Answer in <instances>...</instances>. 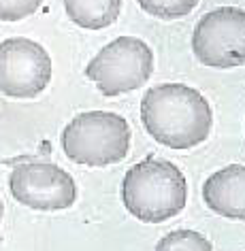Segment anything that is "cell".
<instances>
[{"instance_id": "1", "label": "cell", "mask_w": 245, "mask_h": 251, "mask_svg": "<svg viewBox=\"0 0 245 251\" xmlns=\"http://www.w3.org/2000/svg\"><path fill=\"white\" fill-rule=\"evenodd\" d=\"M141 122L156 143L171 149H192L209 139L213 111L198 90L184 83H162L145 92Z\"/></svg>"}, {"instance_id": "2", "label": "cell", "mask_w": 245, "mask_h": 251, "mask_svg": "<svg viewBox=\"0 0 245 251\" xmlns=\"http://www.w3.org/2000/svg\"><path fill=\"white\" fill-rule=\"evenodd\" d=\"M122 202L141 222L162 224L186 209L188 181L173 162L149 155L124 175Z\"/></svg>"}, {"instance_id": "3", "label": "cell", "mask_w": 245, "mask_h": 251, "mask_svg": "<svg viewBox=\"0 0 245 251\" xmlns=\"http://www.w3.org/2000/svg\"><path fill=\"white\" fill-rule=\"evenodd\" d=\"M60 143L75 164L111 166L128 155L130 126L113 111H85L68 122Z\"/></svg>"}, {"instance_id": "4", "label": "cell", "mask_w": 245, "mask_h": 251, "mask_svg": "<svg viewBox=\"0 0 245 251\" xmlns=\"http://www.w3.org/2000/svg\"><path fill=\"white\" fill-rule=\"evenodd\" d=\"M154 73V51L136 36H119L105 45L85 66L103 96H119L143 87Z\"/></svg>"}, {"instance_id": "5", "label": "cell", "mask_w": 245, "mask_h": 251, "mask_svg": "<svg viewBox=\"0 0 245 251\" xmlns=\"http://www.w3.org/2000/svg\"><path fill=\"white\" fill-rule=\"evenodd\" d=\"M196 60L211 68H237L245 64V11L218 7L198 20L192 32Z\"/></svg>"}, {"instance_id": "6", "label": "cell", "mask_w": 245, "mask_h": 251, "mask_svg": "<svg viewBox=\"0 0 245 251\" xmlns=\"http://www.w3.org/2000/svg\"><path fill=\"white\" fill-rule=\"evenodd\" d=\"M52 58L39 43L13 36L0 43V94L36 98L52 81Z\"/></svg>"}, {"instance_id": "7", "label": "cell", "mask_w": 245, "mask_h": 251, "mask_svg": "<svg viewBox=\"0 0 245 251\" xmlns=\"http://www.w3.org/2000/svg\"><path fill=\"white\" fill-rule=\"evenodd\" d=\"M9 187L17 202L34 211H64L77 200L75 179L52 162L15 164Z\"/></svg>"}, {"instance_id": "8", "label": "cell", "mask_w": 245, "mask_h": 251, "mask_svg": "<svg viewBox=\"0 0 245 251\" xmlns=\"http://www.w3.org/2000/svg\"><path fill=\"white\" fill-rule=\"evenodd\" d=\"M203 200L216 215L245 222V166L230 164L207 177Z\"/></svg>"}, {"instance_id": "9", "label": "cell", "mask_w": 245, "mask_h": 251, "mask_svg": "<svg viewBox=\"0 0 245 251\" xmlns=\"http://www.w3.org/2000/svg\"><path fill=\"white\" fill-rule=\"evenodd\" d=\"M66 15L85 30H103L117 22L122 0H64Z\"/></svg>"}, {"instance_id": "10", "label": "cell", "mask_w": 245, "mask_h": 251, "mask_svg": "<svg viewBox=\"0 0 245 251\" xmlns=\"http://www.w3.org/2000/svg\"><path fill=\"white\" fill-rule=\"evenodd\" d=\"M156 251H213V245L200 232L181 228L162 236L156 245Z\"/></svg>"}, {"instance_id": "11", "label": "cell", "mask_w": 245, "mask_h": 251, "mask_svg": "<svg viewBox=\"0 0 245 251\" xmlns=\"http://www.w3.org/2000/svg\"><path fill=\"white\" fill-rule=\"evenodd\" d=\"M147 15L158 20H179L192 13L200 0H136Z\"/></svg>"}, {"instance_id": "12", "label": "cell", "mask_w": 245, "mask_h": 251, "mask_svg": "<svg viewBox=\"0 0 245 251\" xmlns=\"http://www.w3.org/2000/svg\"><path fill=\"white\" fill-rule=\"evenodd\" d=\"M43 0H0V22H20L34 15Z\"/></svg>"}, {"instance_id": "13", "label": "cell", "mask_w": 245, "mask_h": 251, "mask_svg": "<svg viewBox=\"0 0 245 251\" xmlns=\"http://www.w3.org/2000/svg\"><path fill=\"white\" fill-rule=\"evenodd\" d=\"M0 222H2V200H0Z\"/></svg>"}]
</instances>
